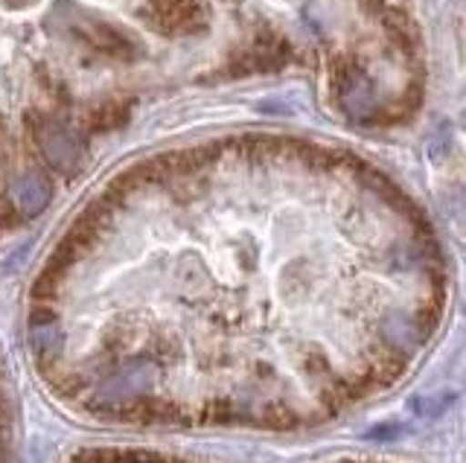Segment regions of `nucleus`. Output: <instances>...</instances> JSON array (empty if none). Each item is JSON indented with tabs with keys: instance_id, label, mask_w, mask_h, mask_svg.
Segmentation results:
<instances>
[{
	"instance_id": "obj_4",
	"label": "nucleus",
	"mask_w": 466,
	"mask_h": 463,
	"mask_svg": "<svg viewBox=\"0 0 466 463\" xmlns=\"http://www.w3.org/2000/svg\"><path fill=\"white\" fill-rule=\"evenodd\" d=\"M257 426H266L271 431H295L303 426V414L291 411L289 405H271L268 411L257 417Z\"/></svg>"
},
{
	"instance_id": "obj_2",
	"label": "nucleus",
	"mask_w": 466,
	"mask_h": 463,
	"mask_svg": "<svg viewBox=\"0 0 466 463\" xmlns=\"http://www.w3.org/2000/svg\"><path fill=\"white\" fill-rule=\"evenodd\" d=\"M50 184L41 176H21L12 184V201L24 216H38L44 207L50 205Z\"/></svg>"
},
{
	"instance_id": "obj_5",
	"label": "nucleus",
	"mask_w": 466,
	"mask_h": 463,
	"mask_svg": "<svg viewBox=\"0 0 466 463\" xmlns=\"http://www.w3.org/2000/svg\"><path fill=\"white\" fill-rule=\"evenodd\" d=\"M4 4H6L9 9H26V6L38 4V0H4Z\"/></svg>"
},
{
	"instance_id": "obj_1",
	"label": "nucleus",
	"mask_w": 466,
	"mask_h": 463,
	"mask_svg": "<svg viewBox=\"0 0 466 463\" xmlns=\"http://www.w3.org/2000/svg\"><path fill=\"white\" fill-rule=\"evenodd\" d=\"M41 146L47 161L58 169V172H73L82 161V143L79 137L70 132V128L50 123L41 128Z\"/></svg>"
},
{
	"instance_id": "obj_3",
	"label": "nucleus",
	"mask_w": 466,
	"mask_h": 463,
	"mask_svg": "<svg viewBox=\"0 0 466 463\" xmlns=\"http://www.w3.org/2000/svg\"><path fill=\"white\" fill-rule=\"evenodd\" d=\"M149 6L155 15L164 18L167 30H187L189 18L198 15L196 0H149Z\"/></svg>"
}]
</instances>
